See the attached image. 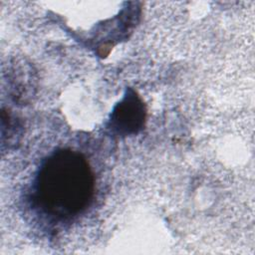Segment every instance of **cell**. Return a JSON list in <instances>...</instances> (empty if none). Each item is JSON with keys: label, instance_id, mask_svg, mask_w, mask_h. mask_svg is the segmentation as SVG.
Instances as JSON below:
<instances>
[{"label": "cell", "instance_id": "1", "mask_svg": "<svg viewBox=\"0 0 255 255\" xmlns=\"http://www.w3.org/2000/svg\"><path fill=\"white\" fill-rule=\"evenodd\" d=\"M94 189V174L86 157L72 149H60L42 162L33 199L46 215L68 220L90 205Z\"/></svg>", "mask_w": 255, "mask_h": 255}, {"label": "cell", "instance_id": "2", "mask_svg": "<svg viewBox=\"0 0 255 255\" xmlns=\"http://www.w3.org/2000/svg\"><path fill=\"white\" fill-rule=\"evenodd\" d=\"M145 119L143 104L134 93L128 94L114 110L112 128L121 134H130L141 128Z\"/></svg>", "mask_w": 255, "mask_h": 255}]
</instances>
